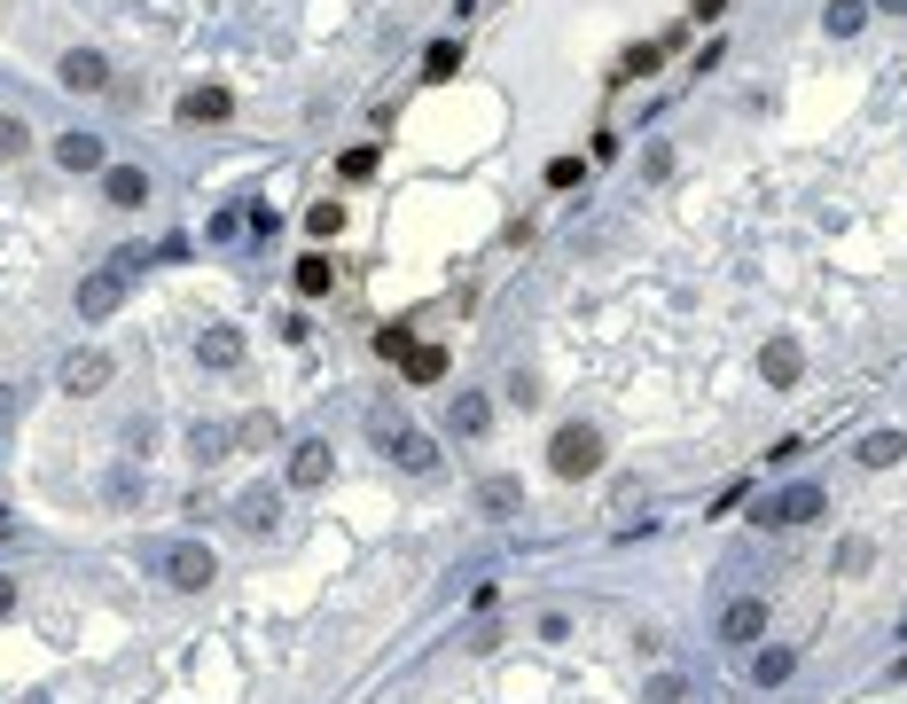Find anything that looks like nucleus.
I'll return each instance as SVG.
<instances>
[{
  "instance_id": "f257e3e1",
  "label": "nucleus",
  "mask_w": 907,
  "mask_h": 704,
  "mask_svg": "<svg viewBox=\"0 0 907 704\" xmlns=\"http://www.w3.org/2000/svg\"><path fill=\"white\" fill-rule=\"evenodd\" d=\"M149 564H157L164 587H180V595H204V587L220 579V556H212L204 541H164V548H149Z\"/></svg>"
},
{
  "instance_id": "f03ea898",
  "label": "nucleus",
  "mask_w": 907,
  "mask_h": 704,
  "mask_svg": "<svg viewBox=\"0 0 907 704\" xmlns=\"http://www.w3.org/2000/svg\"><path fill=\"white\" fill-rule=\"evenodd\" d=\"M134 267H141V258H110V267L86 275L78 282V321H110L126 306V290H134Z\"/></svg>"
},
{
  "instance_id": "7ed1b4c3",
  "label": "nucleus",
  "mask_w": 907,
  "mask_h": 704,
  "mask_svg": "<svg viewBox=\"0 0 907 704\" xmlns=\"http://www.w3.org/2000/svg\"><path fill=\"white\" fill-rule=\"evenodd\" d=\"M548 470H556V478H595V470H602V430H595V423H564V430L548 438Z\"/></svg>"
},
{
  "instance_id": "20e7f679",
  "label": "nucleus",
  "mask_w": 907,
  "mask_h": 704,
  "mask_svg": "<svg viewBox=\"0 0 907 704\" xmlns=\"http://www.w3.org/2000/svg\"><path fill=\"white\" fill-rule=\"evenodd\" d=\"M110 376H118V361H110L103 344H78V352H63V369H55V384H63L71 399H95Z\"/></svg>"
},
{
  "instance_id": "39448f33",
  "label": "nucleus",
  "mask_w": 907,
  "mask_h": 704,
  "mask_svg": "<svg viewBox=\"0 0 907 704\" xmlns=\"http://www.w3.org/2000/svg\"><path fill=\"white\" fill-rule=\"evenodd\" d=\"M55 86H71V95H110V55L103 47H71L55 63Z\"/></svg>"
},
{
  "instance_id": "423d86ee",
  "label": "nucleus",
  "mask_w": 907,
  "mask_h": 704,
  "mask_svg": "<svg viewBox=\"0 0 907 704\" xmlns=\"http://www.w3.org/2000/svg\"><path fill=\"white\" fill-rule=\"evenodd\" d=\"M822 509H830V493H822V486H782V493L759 509V524H813Z\"/></svg>"
},
{
  "instance_id": "0eeeda50",
  "label": "nucleus",
  "mask_w": 907,
  "mask_h": 704,
  "mask_svg": "<svg viewBox=\"0 0 907 704\" xmlns=\"http://www.w3.org/2000/svg\"><path fill=\"white\" fill-rule=\"evenodd\" d=\"M767 634V602L759 595H736L728 610H719V642H736V650H751Z\"/></svg>"
},
{
  "instance_id": "6e6552de",
  "label": "nucleus",
  "mask_w": 907,
  "mask_h": 704,
  "mask_svg": "<svg viewBox=\"0 0 907 704\" xmlns=\"http://www.w3.org/2000/svg\"><path fill=\"white\" fill-rule=\"evenodd\" d=\"M798 369H805L798 337H767V352H759V376H767V392H790V384H798Z\"/></svg>"
},
{
  "instance_id": "1a4fd4ad",
  "label": "nucleus",
  "mask_w": 907,
  "mask_h": 704,
  "mask_svg": "<svg viewBox=\"0 0 907 704\" xmlns=\"http://www.w3.org/2000/svg\"><path fill=\"white\" fill-rule=\"evenodd\" d=\"M384 455H392V462H399L407 478H430V470H438V447H430L423 430H407V423H399V430L384 438Z\"/></svg>"
},
{
  "instance_id": "9d476101",
  "label": "nucleus",
  "mask_w": 907,
  "mask_h": 704,
  "mask_svg": "<svg viewBox=\"0 0 907 704\" xmlns=\"http://www.w3.org/2000/svg\"><path fill=\"white\" fill-rule=\"evenodd\" d=\"M55 164H63V172H110V149H103V134H78V126H71V134L55 141Z\"/></svg>"
},
{
  "instance_id": "9b49d317",
  "label": "nucleus",
  "mask_w": 907,
  "mask_h": 704,
  "mask_svg": "<svg viewBox=\"0 0 907 704\" xmlns=\"http://www.w3.org/2000/svg\"><path fill=\"white\" fill-rule=\"evenodd\" d=\"M196 361L204 369H243V329H227V321L196 329Z\"/></svg>"
},
{
  "instance_id": "f8f14e48",
  "label": "nucleus",
  "mask_w": 907,
  "mask_h": 704,
  "mask_svg": "<svg viewBox=\"0 0 907 704\" xmlns=\"http://www.w3.org/2000/svg\"><path fill=\"white\" fill-rule=\"evenodd\" d=\"M290 486L298 493L329 486V438H298V447H290Z\"/></svg>"
},
{
  "instance_id": "ddd939ff",
  "label": "nucleus",
  "mask_w": 907,
  "mask_h": 704,
  "mask_svg": "<svg viewBox=\"0 0 907 704\" xmlns=\"http://www.w3.org/2000/svg\"><path fill=\"white\" fill-rule=\"evenodd\" d=\"M275 516H282V493H275V486L235 493V524H243V533H275Z\"/></svg>"
},
{
  "instance_id": "4468645a",
  "label": "nucleus",
  "mask_w": 907,
  "mask_h": 704,
  "mask_svg": "<svg viewBox=\"0 0 907 704\" xmlns=\"http://www.w3.org/2000/svg\"><path fill=\"white\" fill-rule=\"evenodd\" d=\"M103 204H118V212L149 204V172H141V164H110V172H103Z\"/></svg>"
},
{
  "instance_id": "2eb2a0df",
  "label": "nucleus",
  "mask_w": 907,
  "mask_h": 704,
  "mask_svg": "<svg viewBox=\"0 0 907 704\" xmlns=\"http://www.w3.org/2000/svg\"><path fill=\"white\" fill-rule=\"evenodd\" d=\"M516 509H524V486H516L509 470L478 478V516H516Z\"/></svg>"
},
{
  "instance_id": "dca6fc26",
  "label": "nucleus",
  "mask_w": 907,
  "mask_h": 704,
  "mask_svg": "<svg viewBox=\"0 0 907 704\" xmlns=\"http://www.w3.org/2000/svg\"><path fill=\"white\" fill-rule=\"evenodd\" d=\"M189 455H196V470L227 462V455H235V430H227V423H189Z\"/></svg>"
},
{
  "instance_id": "f3484780",
  "label": "nucleus",
  "mask_w": 907,
  "mask_h": 704,
  "mask_svg": "<svg viewBox=\"0 0 907 704\" xmlns=\"http://www.w3.org/2000/svg\"><path fill=\"white\" fill-rule=\"evenodd\" d=\"M493 430V399L485 392H453V438H485Z\"/></svg>"
},
{
  "instance_id": "a211bd4d",
  "label": "nucleus",
  "mask_w": 907,
  "mask_h": 704,
  "mask_svg": "<svg viewBox=\"0 0 907 704\" xmlns=\"http://www.w3.org/2000/svg\"><path fill=\"white\" fill-rule=\"evenodd\" d=\"M899 455H907V438H899V430H868V438H861V462H868V470H892Z\"/></svg>"
},
{
  "instance_id": "6ab92c4d",
  "label": "nucleus",
  "mask_w": 907,
  "mask_h": 704,
  "mask_svg": "<svg viewBox=\"0 0 907 704\" xmlns=\"http://www.w3.org/2000/svg\"><path fill=\"white\" fill-rule=\"evenodd\" d=\"M180 118H189V126H204V118H227V86H196V95L180 103Z\"/></svg>"
},
{
  "instance_id": "aec40b11",
  "label": "nucleus",
  "mask_w": 907,
  "mask_h": 704,
  "mask_svg": "<svg viewBox=\"0 0 907 704\" xmlns=\"http://www.w3.org/2000/svg\"><path fill=\"white\" fill-rule=\"evenodd\" d=\"M399 369H407V384H438V376H446V352H438V344H415Z\"/></svg>"
},
{
  "instance_id": "412c9836",
  "label": "nucleus",
  "mask_w": 907,
  "mask_h": 704,
  "mask_svg": "<svg viewBox=\"0 0 907 704\" xmlns=\"http://www.w3.org/2000/svg\"><path fill=\"white\" fill-rule=\"evenodd\" d=\"M822 24H830V40H853V32L868 24V0H830V17H822Z\"/></svg>"
},
{
  "instance_id": "4be33fe9",
  "label": "nucleus",
  "mask_w": 907,
  "mask_h": 704,
  "mask_svg": "<svg viewBox=\"0 0 907 704\" xmlns=\"http://www.w3.org/2000/svg\"><path fill=\"white\" fill-rule=\"evenodd\" d=\"M453 71H462V40H438V47L423 55V78H430V86H446Z\"/></svg>"
},
{
  "instance_id": "5701e85b",
  "label": "nucleus",
  "mask_w": 907,
  "mask_h": 704,
  "mask_svg": "<svg viewBox=\"0 0 907 704\" xmlns=\"http://www.w3.org/2000/svg\"><path fill=\"white\" fill-rule=\"evenodd\" d=\"M329 282H337V267H329L321 250H313V258H298V298H321Z\"/></svg>"
},
{
  "instance_id": "b1692460",
  "label": "nucleus",
  "mask_w": 907,
  "mask_h": 704,
  "mask_svg": "<svg viewBox=\"0 0 907 704\" xmlns=\"http://www.w3.org/2000/svg\"><path fill=\"white\" fill-rule=\"evenodd\" d=\"M790 665H798L790 650H759V658H751V681H759V689H775V681H790Z\"/></svg>"
},
{
  "instance_id": "393cba45",
  "label": "nucleus",
  "mask_w": 907,
  "mask_h": 704,
  "mask_svg": "<svg viewBox=\"0 0 907 704\" xmlns=\"http://www.w3.org/2000/svg\"><path fill=\"white\" fill-rule=\"evenodd\" d=\"M868 564H876V548H868L861 533H853V541H837V572H845V579H861Z\"/></svg>"
},
{
  "instance_id": "a878e982",
  "label": "nucleus",
  "mask_w": 907,
  "mask_h": 704,
  "mask_svg": "<svg viewBox=\"0 0 907 704\" xmlns=\"http://www.w3.org/2000/svg\"><path fill=\"white\" fill-rule=\"evenodd\" d=\"M24 149H32V126H24V118H0V164L24 157Z\"/></svg>"
},
{
  "instance_id": "bb28decb",
  "label": "nucleus",
  "mask_w": 907,
  "mask_h": 704,
  "mask_svg": "<svg viewBox=\"0 0 907 704\" xmlns=\"http://www.w3.org/2000/svg\"><path fill=\"white\" fill-rule=\"evenodd\" d=\"M681 696H689V681H681V673H658V681L642 689V704H681Z\"/></svg>"
},
{
  "instance_id": "cd10ccee",
  "label": "nucleus",
  "mask_w": 907,
  "mask_h": 704,
  "mask_svg": "<svg viewBox=\"0 0 907 704\" xmlns=\"http://www.w3.org/2000/svg\"><path fill=\"white\" fill-rule=\"evenodd\" d=\"M658 55H665V47H650V40H642V47H626V63H618V78H642V71H658Z\"/></svg>"
},
{
  "instance_id": "c85d7f7f",
  "label": "nucleus",
  "mask_w": 907,
  "mask_h": 704,
  "mask_svg": "<svg viewBox=\"0 0 907 704\" xmlns=\"http://www.w3.org/2000/svg\"><path fill=\"white\" fill-rule=\"evenodd\" d=\"M306 227H313V235H321V243H329V235H337V227H344V204H313V212H306Z\"/></svg>"
},
{
  "instance_id": "c756f323",
  "label": "nucleus",
  "mask_w": 907,
  "mask_h": 704,
  "mask_svg": "<svg viewBox=\"0 0 907 704\" xmlns=\"http://www.w3.org/2000/svg\"><path fill=\"white\" fill-rule=\"evenodd\" d=\"M548 189H579V157H548V172H540Z\"/></svg>"
},
{
  "instance_id": "7c9ffc66",
  "label": "nucleus",
  "mask_w": 907,
  "mask_h": 704,
  "mask_svg": "<svg viewBox=\"0 0 907 704\" xmlns=\"http://www.w3.org/2000/svg\"><path fill=\"white\" fill-rule=\"evenodd\" d=\"M376 352H384V361H407L415 337H407V329H376Z\"/></svg>"
},
{
  "instance_id": "2f4dec72",
  "label": "nucleus",
  "mask_w": 907,
  "mask_h": 704,
  "mask_svg": "<svg viewBox=\"0 0 907 704\" xmlns=\"http://www.w3.org/2000/svg\"><path fill=\"white\" fill-rule=\"evenodd\" d=\"M103 493L126 509V501H141V478H134V470H110V486H103Z\"/></svg>"
},
{
  "instance_id": "473e14b6",
  "label": "nucleus",
  "mask_w": 907,
  "mask_h": 704,
  "mask_svg": "<svg viewBox=\"0 0 907 704\" xmlns=\"http://www.w3.org/2000/svg\"><path fill=\"white\" fill-rule=\"evenodd\" d=\"M376 172V149H344V181H369Z\"/></svg>"
},
{
  "instance_id": "72a5a7b5",
  "label": "nucleus",
  "mask_w": 907,
  "mask_h": 704,
  "mask_svg": "<svg viewBox=\"0 0 907 704\" xmlns=\"http://www.w3.org/2000/svg\"><path fill=\"white\" fill-rule=\"evenodd\" d=\"M17 415H24V392H0V430H17Z\"/></svg>"
},
{
  "instance_id": "f704fd0d",
  "label": "nucleus",
  "mask_w": 907,
  "mask_h": 704,
  "mask_svg": "<svg viewBox=\"0 0 907 704\" xmlns=\"http://www.w3.org/2000/svg\"><path fill=\"white\" fill-rule=\"evenodd\" d=\"M0 619H17V579L0 572Z\"/></svg>"
},
{
  "instance_id": "c9c22d12",
  "label": "nucleus",
  "mask_w": 907,
  "mask_h": 704,
  "mask_svg": "<svg viewBox=\"0 0 907 704\" xmlns=\"http://www.w3.org/2000/svg\"><path fill=\"white\" fill-rule=\"evenodd\" d=\"M719 9H728V0H696V9H689V17H719Z\"/></svg>"
},
{
  "instance_id": "e433bc0d",
  "label": "nucleus",
  "mask_w": 907,
  "mask_h": 704,
  "mask_svg": "<svg viewBox=\"0 0 907 704\" xmlns=\"http://www.w3.org/2000/svg\"><path fill=\"white\" fill-rule=\"evenodd\" d=\"M876 9H884V17H907V0H876Z\"/></svg>"
},
{
  "instance_id": "4c0bfd02",
  "label": "nucleus",
  "mask_w": 907,
  "mask_h": 704,
  "mask_svg": "<svg viewBox=\"0 0 907 704\" xmlns=\"http://www.w3.org/2000/svg\"><path fill=\"white\" fill-rule=\"evenodd\" d=\"M892 681H907V658H899V665H892Z\"/></svg>"
},
{
  "instance_id": "58836bf2",
  "label": "nucleus",
  "mask_w": 907,
  "mask_h": 704,
  "mask_svg": "<svg viewBox=\"0 0 907 704\" xmlns=\"http://www.w3.org/2000/svg\"><path fill=\"white\" fill-rule=\"evenodd\" d=\"M0 533H9V509H0Z\"/></svg>"
}]
</instances>
